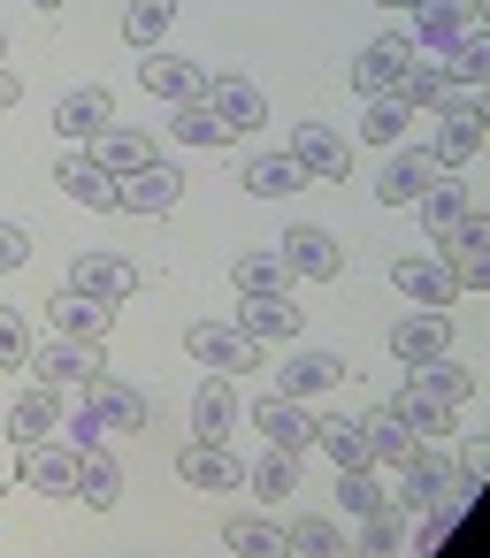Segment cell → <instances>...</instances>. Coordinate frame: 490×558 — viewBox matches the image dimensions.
<instances>
[{
    "label": "cell",
    "mask_w": 490,
    "mask_h": 558,
    "mask_svg": "<svg viewBox=\"0 0 490 558\" xmlns=\"http://www.w3.org/2000/svg\"><path fill=\"white\" fill-rule=\"evenodd\" d=\"M482 154V93H452L437 108V138H429V161L437 169H467Z\"/></svg>",
    "instance_id": "cell-1"
},
{
    "label": "cell",
    "mask_w": 490,
    "mask_h": 558,
    "mask_svg": "<svg viewBox=\"0 0 490 558\" xmlns=\"http://www.w3.org/2000/svg\"><path fill=\"white\" fill-rule=\"evenodd\" d=\"M184 352H192L207 375H253V367H261V344H253L238 322H192V329H184Z\"/></svg>",
    "instance_id": "cell-2"
},
{
    "label": "cell",
    "mask_w": 490,
    "mask_h": 558,
    "mask_svg": "<svg viewBox=\"0 0 490 558\" xmlns=\"http://www.w3.org/2000/svg\"><path fill=\"white\" fill-rule=\"evenodd\" d=\"M414 54H421V47H414L406 32L368 39V47H360V62H352V93H360V100H391V93H398V70H406Z\"/></svg>",
    "instance_id": "cell-3"
},
{
    "label": "cell",
    "mask_w": 490,
    "mask_h": 558,
    "mask_svg": "<svg viewBox=\"0 0 490 558\" xmlns=\"http://www.w3.org/2000/svg\"><path fill=\"white\" fill-rule=\"evenodd\" d=\"M24 367H32V375H39L47 390H62V383H85V390H93V383L108 375V367H100V344H93V337H55V344H39V352H32Z\"/></svg>",
    "instance_id": "cell-4"
},
{
    "label": "cell",
    "mask_w": 490,
    "mask_h": 558,
    "mask_svg": "<svg viewBox=\"0 0 490 558\" xmlns=\"http://www.w3.org/2000/svg\"><path fill=\"white\" fill-rule=\"evenodd\" d=\"M177 474L192 482V489H215V497H230V489H246V459L223 444V436H192L184 451H177Z\"/></svg>",
    "instance_id": "cell-5"
},
{
    "label": "cell",
    "mask_w": 490,
    "mask_h": 558,
    "mask_svg": "<svg viewBox=\"0 0 490 558\" xmlns=\"http://www.w3.org/2000/svg\"><path fill=\"white\" fill-rule=\"evenodd\" d=\"M452 489H459V474H452V466H444V459H437V451L421 444V451L406 459V489H398L391 505H398V512H421V520H437L444 505H459Z\"/></svg>",
    "instance_id": "cell-6"
},
{
    "label": "cell",
    "mask_w": 490,
    "mask_h": 558,
    "mask_svg": "<svg viewBox=\"0 0 490 558\" xmlns=\"http://www.w3.org/2000/svg\"><path fill=\"white\" fill-rule=\"evenodd\" d=\"M391 291L398 299H414V306H452L459 299V283H452V268H444V253H398L391 260Z\"/></svg>",
    "instance_id": "cell-7"
},
{
    "label": "cell",
    "mask_w": 490,
    "mask_h": 558,
    "mask_svg": "<svg viewBox=\"0 0 490 558\" xmlns=\"http://www.w3.org/2000/svg\"><path fill=\"white\" fill-rule=\"evenodd\" d=\"M291 161H299V177H322V184H345L352 177V146L330 123H299L291 131Z\"/></svg>",
    "instance_id": "cell-8"
},
{
    "label": "cell",
    "mask_w": 490,
    "mask_h": 558,
    "mask_svg": "<svg viewBox=\"0 0 490 558\" xmlns=\"http://www.w3.org/2000/svg\"><path fill=\"white\" fill-rule=\"evenodd\" d=\"M284 268H291V276H307V283H337V276H345V253H337V238H330V230L291 222V230H284Z\"/></svg>",
    "instance_id": "cell-9"
},
{
    "label": "cell",
    "mask_w": 490,
    "mask_h": 558,
    "mask_svg": "<svg viewBox=\"0 0 490 558\" xmlns=\"http://www.w3.org/2000/svg\"><path fill=\"white\" fill-rule=\"evenodd\" d=\"M139 85H146L154 100H169V108L207 100V70H200V62H184V54H146V62H139Z\"/></svg>",
    "instance_id": "cell-10"
},
{
    "label": "cell",
    "mask_w": 490,
    "mask_h": 558,
    "mask_svg": "<svg viewBox=\"0 0 490 558\" xmlns=\"http://www.w3.org/2000/svg\"><path fill=\"white\" fill-rule=\"evenodd\" d=\"M360 421V444H368V466H406L414 451H421V436L398 421V405H368V413H352Z\"/></svg>",
    "instance_id": "cell-11"
},
{
    "label": "cell",
    "mask_w": 490,
    "mask_h": 558,
    "mask_svg": "<svg viewBox=\"0 0 490 558\" xmlns=\"http://www.w3.org/2000/svg\"><path fill=\"white\" fill-rule=\"evenodd\" d=\"M207 116L238 138V131H261V123H268V100H261V85H246V77H207Z\"/></svg>",
    "instance_id": "cell-12"
},
{
    "label": "cell",
    "mask_w": 490,
    "mask_h": 558,
    "mask_svg": "<svg viewBox=\"0 0 490 558\" xmlns=\"http://www.w3.org/2000/svg\"><path fill=\"white\" fill-rule=\"evenodd\" d=\"M77 497H85L93 512H116V505H123V466H116L108 436L77 444Z\"/></svg>",
    "instance_id": "cell-13"
},
{
    "label": "cell",
    "mask_w": 490,
    "mask_h": 558,
    "mask_svg": "<svg viewBox=\"0 0 490 558\" xmlns=\"http://www.w3.org/2000/svg\"><path fill=\"white\" fill-rule=\"evenodd\" d=\"M177 199H184V177H177V169H162V161H146L139 177H123V184H116V207H123V215H169Z\"/></svg>",
    "instance_id": "cell-14"
},
{
    "label": "cell",
    "mask_w": 490,
    "mask_h": 558,
    "mask_svg": "<svg viewBox=\"0 0 490 558\" xmlns=\"http://www.w3.org/2000/svg\"><path fill=\"white\" fill-rule=\"evenodd\" d=\"M337 383H345V360H337V352H322V344H307V352H291V360H284L276 398H322V390H337Z\"/></svg>",
    "instance_id": "cell-15"
},
{
    "label": "cell",
    "mask_w": 490,
    "mask_h": 558,
    "mask_svg": "<svg viewBox=\"0 0 490 558\" xmlns=\"http://www.w3.org/2000/svg\"><path fill=\"white\" fill-rule=\"evenodd\" d=\"M253 428H261L276 451H307V444H314V413H307V398H276V390H268V398L253 405Z\"/></svg>",
    "instance_id": "cell-16"
},
{
    "label": "cell",
    "mask_w": 490,
    "mask_h": 558,
    "mask_svg": "<svg viewBox=\"0 0 490 558\" xmlns=\"http://www.w3.org/2000/svg\"><path fill=\"white\" fill-rule=\"evenodd\" d=\"M24 482L47 497H77V444H55V436L24 444Z\"/></svg>",
    "instance_id": "cell-17"
},
{
    "label": "cell",
    "mask_w": 490,
    "mask_h": 558,
    "mask_svg": "<svg viewBox=\"0 0 490 558\" xmlns=\"http://www.w3.org/2000/svg\"><path fill=\"white\" fill-rule=\"evenodd\" d=\"M108 123H116V93L108 85H85V93H62L55 100V131L62 138H100Z\"/></svg>",
    "instance_id": "cell-18"
},
{
    "label": "cell",
    "mask_w": 490,
    "mask_h": 558,
    "mask_svg": "<svg viewBox=\"0 0 490 558\" xmlns=\"http://www.w3.org/2000/svg\"><path fill=\"white\" fill-rule=\"evenodd\" d=\"M70 283H77V291H93V299H108V306H123V299L139 291V268H131L123 253H77Z\"/></svg>",
    "instance_id": "cell-19"
},
{
    "label": "cell",
    "mask_w": 490,
    "mask_h": 558,
    "mask_svg": "<svg viewBox=\"0 0 490 558\" xmlns=\"http://www.w3.org/2000/svg\"><path fill=\"white\" fill-rule=\"evenodd\" d=\"M47 314H55V337H93V344H100V337L116 329V306H108V299H93V291H77V283H70V291H55V306H47Z\"/></svg>",
    "instance_id": "cell-20"
},
{
    "label": "cell",
    "mask_w": 490,
    "mask_h": 558,
    "mask_svg": "<svg viewBox=\"0 0 490 558\" xmlns=\"http://www.w3.org/2000/svg\"><path fill=\"white\" fill-rule=\"evenodd\" d=\"M437 352H452V322H444L437 306H421V314H406V322L391 329V360L421 367V360H437Z\"/></svg>",
    "instance_id": "cell-21"
},
{
    "label": "cell",
    "mask_w": 490,
    "mask_h": 558,
    "mask_svg": "<svg viewBox=\"0 0 490 558\" xmlns=\"http://www.w3.org/2000/svg\"><path fill=\"white\" fill-rule=\"evenodd\" d=\"M406 39L429 47V54H452L467 39V9H459V0H414V32Z\"/></svg>",
    "instance_id": "cell-22"
},
{
    "label": "cell",
    "mask_w": 490,
    "mask_h": 558,
    "mask_svg": "<svg viewBox=\"0 0 490 558\" xmlns=\"http://www.w3.org/2000/svg\"><path fill=\"white\" fill-rule=\"evenodd\" d=\"M93 161L123 184V177H139V169L154 161V138H146V131H131V123H108V131L93 138Z\"/></svg>",
    "instance_id": "cell-23"
},
{
    "label": "cell",
    "mask_w": 490,
    "mask_h": 558,
    "mask_svg": "<svg viewBox=\"0 0 490 558\" xmlns=\"http://www.w3.org/2000/svg\"><path fill=\"white\" fill-rule=\"evenodd\" d=\"M9 436L16 444H39V436H62V390H47V383H32L16 405H9Z\"/></svg>",
    "instance_id": "cell-24"
},
{
    "label": "cell",
    "mask_w": 490,
    "mask_h": 558,
    "mask_svg": "<svg viewBox=\"0 0 490 558\" xmlns=\"http://www.w3.org/2000/svg\"><path fill=\"white\" fill-rule=\"evenodd\" d=\"M93 421H100V436H131V428H146V398L139 390H123V383H93V405H85Z\"/></svg>",
    "instance_id": "cell-25"
},
{
    "label": "cell",
    "mask_w": 490,
    "mask_h": 558,
    "mask_svg": "<svg viewBox=\"0 0 490 558\" xmlns=\"http://www.w3.org/2000/svg\"><path fill=\"white\" fill-rule=\"evenodd\" d=\"M391 405H398V421H406L414 436H429V444H437V436H452V413H459V405H452V398H437L429 383H406Z\"/></svg>",
    "instance_id": "cell-26"
},
{
    "label": "cell",
    "mask_w": 490,
    "mask_h": 558,
    "mask_svg": "<svg viewBox=\"0 0 490 558\" xmlns=\"http://www.w3.org/2000/svg\"><path fill=\"white\" fill-rule=\"evenodd\" d=\"M238 329H246L253 344H268V337H299V306H291V291H276V299H238Z\"/></svg>",
    "instance_id": "cell-27"
},
{
    "label": "cell",
    "mask_w": 490,
    "mask_h": 558,
    "mask_svg": "<svg viewBox=\"0 0 490 558\" xmlns=\"http://www.w3.org/2000/svg\"><path fill=\"white\" fill-rule=\"evenodd\" d=\"M230 428H238V390L230 375H207L192 390V436H230Z\"/></svg>",
    "instance_id": "cell-28"
},
{
    "label": "cell",
    "mask_w": 490,
    "mask_h": 558,
    "mask_svg": "<svg viewBox=\"0 0 490 558\" xmlns=\"http://www.w3.org/2000/svg\"><path fill=\"white\" fill-rule=\"evenodd\" d=\"M391 100H398V108H444V100H452V85H444V62H437V54H429V62L414 54V62L398 70V93H391Z\"/></svg>",
    "instance_id": "cell-29"
},
{
    "label": "cell",
    "mask_w": 490,
    "mask_h": 558,
    "mask_svg": "<svg viewBox=\"0 0 490 558\" xmlns=\"http://www.w3.org/2000/svg\"><path fill=\"white\" fill-rule=\"evenodd\" d=\"M414 207H421V222H429V238H437V230H452V222L467 215V184H459L452 169H437V177L421 184V199H414Z\"/></svg>",
    "instance_id": "cell-30"
},
{
    "label": "cell",
    "mask_w": 490,
    "mask_h": 558,
    "mask_svg": "<svg viewBox=\"0 0 490 558\" xmlns=\"http://www.w3.org/2000/svg\"><path fill=\"white\" fill-rule=\"evenodd\" d=\"M246 192L253 199H284V192H307V177H299L291 154H253L246 161Z\"/></svg>",
    "instance_id": "cell-31"
},
{
    "label": "cell",
    "mask_w": 490,
    "mask_h": 558,
    "mask_svg": "<svg viewBox=\"0 0 490 558\" xmlns=\"http://www.w3.org/2000/svg\"><path fill=\"white\" fill-rule=\"evenodd\" d=\"M429 177H437V161H429V154H398V161L383 169V184H375V199H383V207H414Z\"/></svg>",
    "instance_id": "cell-32"
},
{
    "label": "cell",
    "mask_w": 490,
    "mask_h": 558,
    "mask_svg": "<svg viewBox=\"0 0 490 558\" xmlns=\"http://www.w3.org/2000/svg\"><path fill=\"white\" fill-rule=\"evenodd\" d=\"M62 192L77 207H93V215H116V177L100 161H62Z\"/></svg>",
    "instance_id": "cell-33"
},
{
    "label": "cell",
    "mask_w": 490,
    "mask_h": 558,
    "mask_svg": "<svg viewBox=\"0 0 490 558\" xmlns=\"http://www.w3.org/2000/svg\"><path fill=\"white\" fill-rule=\"evenodd\" d=\"M230 283H238V299H276V291H291V268L276 253H246V260H230Z\"/></svg>",
    "instance_id": "cell-34"
},
{
    "label": "cell",
    "mask_w": 490,
    "mask_h": 558,
    "mask_svg": "<svg viewBox=\"0 0 490 558\" xmlns=\"http://www.w3.org/2000/svg\"><path fill=\"white\" fill-rule=\"evenodd\" d=\"M314 444H322L337 466H368V444H360V421H352V413H314Z\"/></svg>",
    "instance_id": "cell-35"
},
{
    "label": "cell",
    "mask_w": 490,
    "mask_h": 558,
    "mask_svg": "<svg viewBox=\"0 0 490 558\" xmlns=\"http://www.w3.org/2000/svg\"><path fill=\"white\" fill-rule=\"evenodd\" d=\"M284 550H299V558H337V550H345V527L322 520V512H299V520L284 527Z\"/></svg>",
    "instance_id": "cell-36"
},
{
    "label": "cell",
    "mask_w": 490,
    "mask_h": 558,
    "mask_svg": "<svg viewBox=\"0 0 490 558\" xmlns=\"http://www.w3.org/2000/svg\"><path fill=\"white\" fill-rule=\"evenodd\" d=\"M246 482H253L261 497H299V451H276V444H268V451L246 466Z\"/></svg>",
    "instance_id": "cell-37"
},
{
    "label": "cell",
    "mask_w": 490,
    "mask_h": 558,
    "mask_svg": "<svg viewBox=\"0 0 490 558\" xmlns=\"http://www.w3.org/2000/svg\"><path fill=\"white\" fill-rule=\"evenodd\" d=\"M223 543H230L238 558H276V550H284V527H268V520H253V512H230V520H223Z\"/></svg>",
    "instance_id": "cell-38"
},
{
    "label": "cell",
    "mask_w": 490,
    "mask_h": 558,
    "mask_svg": "<svg viewBox=\"0 0 490 558\" xmlns=\"http://www.w3.org/2000/svg\"><path fill=\"white\" fill-rule=\"evenodd\" d=\"M169 24H177V0H131V16H123V39L154 54V47L169 39Z\"/></svg>",
    "instance_id": "cell-39"
},
{
    "label": "cell",
    "mask_w": 490,
    "mask_h": 558,
    "mask_svg": "<svg viewBox=\"0 0 490 558\" xmlns=\"http://www.w3.org/2000/svg\"><path fill=\"white\" fill-rule=\"evenodd\" d=\"M444 85H452V93H482V85H490V47H482L475 32L452 47V62H444Z\"/></svg>",
    "instance_id": "cell-40"
},
{
    "label": "cell",
    "mask_w": 490,
    "mask_h": 558,
    "mask_svg": "<svg viewBox=\"0 0 490 558\" xmlns=\"http://www.w3.org/2000/svg\"><path fill=\"white\" fill-rule=\"evenodd\" d=\"M169 138H177V146H230V131L207 116V100H192V108H169Z\"/></svg>",
    "instance_id": "cell-41"
},
{
    "label": "cell",
    "mask_w": 490,
    "mask_h": 558,
    "mask_svg": "<svg viewBox=\"0 0 490 558\" xmlns=\"http://www.w3.org/2000/svg\"><path fill=\"white\" fill-rule=\"evenodd\" d=\"M414 383H429V390H437V398H452V405H467V398H475V375H467V367H459L452 352L421 360V367H414Z\"/></svg>",
    "instance_id": "cell-42"
},
{
    "label": "cell",
    "mask_w": 490,
    "mask_h": 558,
    "mask_svg": "<svg viewBox=\"0 0 490 558\" xmlns=\"http://www.w3.org/2000/svg\"><path fill=\"white\" fill-rule=\"evenodd\" d=\"M398 543H406V512H398V505L360 512V550H368V558H391Z\"/></svg>",
    "instance_id": "cell-43"
},
{
    "label": "cell",
    "mask_w": 490,
    "mask_h": 558,
    "mask_svg": "<svg viewBox=\"0 0 490 558\" xmlns=\"http://www.w3.org/2000/svg\"><path fill=\"white\" fill-rule=\"evenodd\" d=\"M337 505L360 520V512H375V505H391V489L368 474V466H337Z\"/></svg>",
    "instance_id": "cell-44"
},
{
    "label": "cell",
    "mask_w": 490,
    "mask_h": 558,
    "mask_svg": "<svg viewBox=\"0 0 490 558\" xmlns=\"http://www.w3.org/2000/svg\"><path fill=\"white\" fill-rule=\"evenodd\" d=\"M360 108H368V123H360V131H368V146H398V131H406V116H414V108H398V100H360Z\"/></svg>",
    "instance_id": "cell-45"
},
{
    "label": "cell",
    "mask_w": 490,
    "mask_h": 558,
    "mask_svg": "<svg viewBox=\"0 0 490 558\" xmlns=\"http://www.w3.org/2000/svg\"><path fill=\"white\" fill-rule=\"evenodd\" d=\"M24 360H32V329L16 306H0V367H24Z\"/></svg>",
    "instance_id": "cell-46"
},
{
    "label": "cell",
    "mask_w": 490,
    "mask_h": 558,
    "mask_svg": "<svg viewBox=\"0 0 490 558\" xmlns=\"http://www.w3.org/2000/svg\"><path fill=\"white\" fill-rule=\"evenodd\" d=\"M437 238H444V253H490V222H482L475 207H467L452 230H437Z\"/></svg>",
    "instance_id": "cell-47"
},
{
    "label": "cell",
    "mask_w": 490,
    "mask_h": 558,
    "mask_svg": "<svg viewBox=\"0 0 490 558\" xmlns=\"http://www.w3.org/2000/svg\"><path fill=\"white\" fill-rule=\"evenodd\" d=\"M444 268H452V283H459V291H490V253H452Z\"/></svg>",
    "instance_id": "cell-48"
},
{
    "label": "cell",
    "mask_w": 490,
    "mask_h": 558,
    "mask_svg": "<svg viewBox=\"0 0 490 558\" xmlns=\"http://www.w3.org/2000/svg\"><path fill=\"white\" fill-rule=\"evenodd\" d=\"M32 260V238L16 230V222H0V276H9V268H24Z\"/></svg>",
    "instance_id": "cell-49"
},
{
    "label": "cell",
    "mask_w": 490,
    "mask_h": 558,
    "mask_svg": "<svg viewBox=\"0 0 490 558\" xmlns=\"http://www.w3.org/2000/svg\"><path fill=\"white\" fill-rule=\"evenodd\" d=\"M16 100H24V77H16V70H9V62H0V116H9V108H16Z\"/></svg>",
    "instance_id": "cell-50"
},
{
    "label": "cell",
    "mask_w": 490,
    "mask_h": 558,
    "mask_svg": "<svg viewBox=\"0 0 490 558\" xmlns=\"http://www.w3.org/2000/svg\"><path fill=\"white\" fill-rule=\"evenodd\" d=\"M32 9H70V0H32Z\"/></svg>",
    "instance_id": "cell-51"
},
{
    "label": "cell",
    "mask_w": 490,
    "mask_h": 558,
    "mask_svg": "<svg viewBox=\"0 0 490 558\" xmlns=\"http://www.w3.org/2000/svg\"><path fill=\"white\" fill-rule=\"evenodd\" d=\"M375 9H414V0H375Z\"/></svg>",
    "instance_id": "cell-52"
},
{
    "label": "cell",
    "mask_w": 490,
    "mask_h": 558,
    "mask_svg": "<svg viewBox=\"0 0 490 558\" xmlns=\"http://www.w3.org/2000/svg\"><path fill=\"white\" fill-rule=\"evenodd\" d=\"M0 54H9V39H0Z\"/></svg>",
    "instance_id": "cell-53"
}]
</instances>
